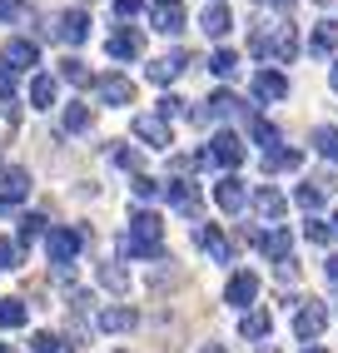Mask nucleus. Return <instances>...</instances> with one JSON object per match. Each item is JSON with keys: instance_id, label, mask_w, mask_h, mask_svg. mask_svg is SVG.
Wrapping results in <instances>:
<instances>
[{"instance_id": "nucleus-1", "label": "nucleus", "mask_w": 338, "mask_h": 353, "mask_svg": "<svg viewBox=\"0 0 338 353\" xmlns=\"http://www.w3.org/2000/svg\"><path fill=\"white\" fill-rule=\"evenodd\" d=\"M249 50L259 55V60H294L299 55V35H294V26L288 20H279V26H269V20H259L254 26V35H249Z\"/></svg>"}, {"instance_id": "nucleus-2", "label": "nucleus", "mask_w": 338, "mask_h": 353, "mask_svg": "<svg viewBox=\"0 0 338 353\" xmlns=\"http://www.w3.org/2000/svg\"><path fill=\"white\" fill-rule=\"evenodd\" d=\"M125 254H135V259H159L164 254V224H159L155 209H135V214H130Z\"/></svg>"}, {"instance_id": "nucleus-3", "label": "nucleus", "mask_w": 338, "mask_h": 353, "mask_svg": "<svg viewBox=\"0 0 338 353\" xmlns=\"http://www.w3.org/2000/svg\"><path fill=\"white\" fill-rule=\"evenodd\" d=\"M0 65L10 70V75H35V65H40V45L30 35H15L0 45Z\"/></svg>"}, {"instance_id": "nucleus-4", "label": "nucleus", "mask_w": 338, "mask_h": 353, "mask_svg": "<svg viewBox=\"0 0 338 353\" xmlns=\"http://www.w3.org/2000/svg\"><path fill=\"white\" fill-rule=\"evenodd\" d=\"M80 244H85V234H80V229H50V234H45V254H50V264H55L60 274L75 269Z\"/></svg>"}, {"instance_id": "nucleus-5", "label": "nucleus", "mask_w": 338, "mask_h": 353, "mask_svg": "<svg viewBox=\"0 0 338 353\" xmlns=\"http://www.w3.org/2000/svg\"><path fill=\"white\" fill-rule=\"evenodd\" d=\"M328 328V303H319V299H299V314H294V334L304 339V343H313Z\"/></svg>"}, {"instance_id": "nucleus-6", "label": "nucleus", "mask_w": 338, "mask_h": 353, "mask_svg": "<svg viewBox=\"0 0 338 353\" xmlns=\"http://www.w3.org/2000/svg\"><path fill=\"white\" fill-rule=\"evenodd\" d=\"M105 55H110V60H139V55H144V35H139L135 26H119V30H110V40H105Z\"/></svg>"}, {"instance_id": "nucleus-7", "label": "nucleus", "mask_w": 338, "mask_h": 353, "mask_svg": "<svg viewBox=\"0 0 338 353\" xmlns=\"http://www.w3.org/2000/svg\"><path fill=\"white\" fill-rule=\"evenodd\" d=\"M249 239H254V249H259V254H269L274 264L294 259V234H288V229H259V234H249Z\"/></svg>"}, {"instance_id": "nucleus-8", "label": "nucleus", "mask_w": 338, "mask_h": 353, "mask_svg": "<svg viewBox=\"0 0 338 353\" xmlns=\"http://www.w3.org/2000/svg\"><path fill=\"white\" fill-rule=\"evenodd\" d=\"M209 164H224V170L244 164V139H239L234 130H219V134L209 139Z\"/></svg>"}, {"instance_id": "nucleus-9", "label": "nucleus", "mask_w": 338, "mask_h": 353, "mask_svg": "<svg viewBox=\"0 0 338 353\" xmlns=\"http://www.w3.org/2000/svg\"><path fill=\"white\" fill-rule=\"evenodd\" d=\"M189 65H195V60H189V50H169V55H159V60L144 65V75H150L155 85H169V80H179Z\"/></svg>"}, {"instance_id": "nucleus-10", "label": "nucleus", "mask_w": 338, "mask_h": 353, "mask_svg": "<svg viewBox=\"0 0 338 353\" xmlns=\"http://www.w3.org/2000/svg\"><path fill=\"white\" fill-rule=\"evenodd\" d=\"M135 139L150 150H169L175 145V134H169V125L159 120V114H135Z\"/></svg>"}, {"instance_id": "nucleus-11", "label": "nucleus", "mask_w": 338, "mask_h": 353, "mask_svg": "<svg viewBox=\"0 0 338 353\" xmlns=\"http://www.w3.org/2000/svg\"><path fill=\"white\" fill-rule=\"evenodd\" d=\"M184 6H179V0H155V6H150V26L159 30V35H179L184 30Z\"/></svg>"}, {"instance_id": "nucleus-12", "label": "nucleus", "mask_w": 338, "mask_h": 353, "mask_svg": "<svg viewBox=\"0 0 338 353\" xmlns=\"http://www.w3.org/2000/svg\"><path fill=\"white\" fill-rule=\"evenodd\" d=\"M224 299L234 303V309H249V303L259 299V274H254V269H239V274H229Z\"/></svg>"}, {"instance_id": "nucleus-13", "label": "nucleus", "mask_w": 338, "mask_h": 353, "mask_svg": "<svg viewBox=\"0 0 338 353\" xmlns=\"http://www.w3.org/2000/svg\"><path fill=\"white\" fill-rule=\"evenodd\" d=\"M234 114H249V105L234 95V90H214L209 105L199 110V120H234Z\"/></svg>"}, {"instance_id": "nucleus-14", "label": "nucleus", "mask_w": 338, "mask_h": 353, "mask_svg": "<svg viewBox=\"0 0 338 353\" xmlns=\"http://www.w3.org/2000/svg\"><path fill=\"white\" fill-rule=\"evenodd\" d=\"M214 204H219L224 214H239V209L249 204V190H244V179H239V174H224L219 184H214Z\"/></svg>"}, {"instance_id": "nucleus-15", "label": "nucleus", "mask_w": 338, "mask_h": 353, "mask_svg": "<svg viewBox=\"0 0 338 353\" xmlns=\"http://www.w3.org/2000/svg\"><path fill=\"white\" fill-rule=\"evenodd\" d=\"M95 95L105 105H135V80L130 75H100L95 80Z\"/></svg>"}, {"instance_id": "nucleus-16", "label": "nucleus", "mask_w": 338, "mask_h": 353, "mask_svg": "<svg viewBox=\"0 0 338 353\" xmlns=\"http://www.w3.org/2000/svg\"><path fill=\"white\" fill-rule=\"evenodd\" d=\"M26 194H30V174L26 170H6L0 174V214H10Z\"/></svg>"}, {"instance_id": "nucleus-17", "label": "nucleus", "mask_w": 338, "mask_h": 353, "mask_svg": "<svg viewBox=\"0 0 338 353\" xmlns=\"http://www.w3.org/2000/svg\"><path fill=\"white\" fill-rule=\"evenodd\" d=\"M55 35H60L65 45H85V40H90V15H85V10L55 15Z\"/></svg>"}, {"instance_id": "nucleus-18", "label": "nucleus", "mask_w": 338, "mask_h": 353, "mask_svg": "<svg viewBox=\"0 0 338 353\" xmlns=\"http://www.w3.org/2000/svg\"><path fill=\"white\" fill-rule=\"evenodd\" d=\"M195 239H199V249L214 254V264H229V259H234V244L224 239V229H219V224H199V229H195Z\"/></svg>"}, {"instance_id": "nucleus-19", "label": "nucleus", "mask_w": 338, "mask_h": 353, "mask_svg": "<svg viewBox=\"0 0 338 353\" xmlns=\"http://www.w3.org/2000/svg\"><path fill=\"white\" fill-rule=\"evenodd\" d=\"M284 95H288V75L264 65L259 75H254V100H284Z\"/></svg>"}, {"instance_id": "nucleus-20", "label": "nucleus", "mask_w": 338, "mask_h": 353, "mask_svg": "<svg viewBox=\"0 0 338 353\" xmlns=\"http://www.w3.org/2000/svg\"><path fill=\"white\" fill-rule=\"evenodd\" d=\"M164 199L175 204L179 214H199V190H195L189 179H169V184H164Z\"/></svg>"}, {"instance_id": "nucleus-21", "label": "nucleus", "mask_w": 338, "mask_h": 353, "mask_svg": "<svg viewBox=\"0 0 338 353\" xmlns=\"http://www.w3.org/2000/svg\"><path fill=\"white\" fill-rule=\"evenodd\" d=\"M199 26H204V35H214V40H224V35L234 30V15H229V6H224V0H214V6H204V15H199Z\"/></svg>"}, {"instance_id": "nucleus-22", "label": "nucleus", "mask_w": 338, "mask_h": 353, "mask_svg": "<svg viewBox=\"0 0 338 353\" xmlns=\"http://www.w3.org/2000/svg\"><path fill=\"white\" fill-rule=\"evenodd\" d=\"M55 95H60V80L45 75V70H35V75H30V110H50Z\"/></svg>"}, {"instance_id": "nucleus-23", "label": "nucleus", "mask_w": 338, "mask_h": 353, "mask_svg": "<svg viewBox=\"0 0 338 353\" xmlns=\"http://www.w3.org/2000/svg\"><path fill=\"white\" fill-rule=\"evenodd\" d=\"M308 55H338V20H319V26H313Z\"/></svg>"}, {"instance_id": "nucleus-24", "label": "nucleus", "mask_w": 338, "mask_h": 353, "mask_svg": "<svg viewBox=\"0 0 338 353\" xmlns=\"http://www.w3.org/2000/svg\"><path fill=\"white\" fill-rule=\"evenodd\" d=\"M249 204L259 209L264 219H284V214H288V199H284V194L274 190V184H264V190H254V199H249Z\"/></svg>"}, {"instance_id": "nucleus-25", "label": "nucleus", "mask_w": 338, "mask_h": 353, "mask_svg": "<svg viewBox=\"0 0 338 353\" xmlns=\"http://www.w3.org/2000/svg\"><path fill=\"white\" fill-rule=\"evenodd\" d=\"M90 125H95V110H90V105H80V100H70V105H65V114H60V130H65V134H85Z\"/></svg>"}, {"instance_id": "nucleus-26", "label": "nucleus", "mask_w": 338, "mask_h": 353, "mask_svg": "<svg viewBox=\"0 0 338 353\" xmlns=\"http://www.w3.org/2000/svg\"><path fill=\"white\" fill-rule=\"evenodd\" d=\"M135 323H139V314L125 309V303H110V309H100V328H105V334H125V328H135Z\"/></svg>"}, {"instance_id": "nucleus-27", "label": "nucleus", "mask_w": 338, "mask_h": 353, "mask_svg": "<svg viewBox=\"0 0 338 353\" xmlns=\"http://www.w3.org/2000/svg\"><path fill=\"white\" fill-rule=\"evenodd\" d=\"M269 328H274L269 309H249L244 319H239V334H244V339H269Z\"/></svg>"}, {"instance_id": "nucleus-28", "label": "nucleus", "mask_w": 338, "mask_h": 353, "mask_svg": "<svg viewBox=\"0 0 338 353\" xmlns=\"http://www.w3.org/2000/svg\"><path fill=\"white\" fill-rule=\"evenodd\" d=\"M249 139L264 145V154H269V150H279V125H269L264 114H249Z\"/></svg>"}, {"instance_id": "nucleus-29", "label": "nucleus", "mask_w": 338, "mask_h": 353, "mask_svg": "<svg viewBox=\"0 0 338 353\" xmlns=\"http://www.w3.org/2000/svg\"><path fill=\"white\" fill-rule=\"evenodd\" d=\"M308 145L319 150V154H324L328 164H338V130H333V125H319V130L308 134Z\"/></svg>"}, {"instance_id": "nucleus-30", "label": "nucleus", "mask_w": 338, "mask_h": 353, "mask_svg": "<svg viewBox=\"0 0 338 353\" xmlns=\"http://www.w3.org/2000/svg\"><path fill=\"white\" fill-rule=\"evenodd\" d=\"M45 234V214H20V229H15V249H30Z\"/></svg>"}, {"instance_id": "nucleus-31", "label": "nucleus", "mask_w": 338, "mask_h": 353, "mask_svg": "<svg viewBox=\"0 0 338 353\" xmlns=\"http://www.w3.org/2000/svg\"><path fill=\"white\" fill-rule=\"evenodd\" d=\"M30 323V309L20 299H0V328H26Z\"/></svg>"}, {"instance_id": "nucleus-32", "label": "nucleus", "mask_w": 338, "mask_h": 353, "mask_svg": "<svg viewBox=\"0 0 338 353\" xmlns=\"http://www.w3.org/2000/svg\"><path fill=\"white\" fill-rule=\"evenodd\" d=\"M304 164V154L299 150H269L264 154V174H279V170H299Z\"/></svg>"}, {"instance_id": "nucleus-33", "label": "nucleus", "mask_w": 338, "mask_h": 353, "mask_svg": "<svg viewBox=\"0 0 338 353\" xmlns=\"http://www.w3.org/2000/svg\"><path fill=\"white\" fill-rule=\"evenodd\" d=\"M60 80H70V85H95V75L85 70L80 55H65V60H60Z\"/></svg>"}, {"instance_id": "nucleus-34", "label": "nucleus", "mask_w": 338, "mask_h": 353, "mask_svg": "<svg viewBox=\"0 0 338 353\" xmlns=\"http://www.w3.org/2000/svg\"><path fill=\"white\" fill-rule=\"evenodd\" d=\"M30 353H75V348H70L60 334H50V328H45V334H35V339H30Z\"/></svg>"}, {"instance_id": "nucleus-35", "label": "nucleus", "mask_w": 338, "mask_h": 353, "mask_svg": "<svg viewBox=\"0 0 338 353\" xmlns=\"http://www.w3.org/2000/svg\"><path fill=\"white\" fill-rule=\"evenodd\" d=\"M209 70H214L219 80H234V70H239V55H234V50H214V55H209Z\"/></svg>"}, {"instance_id": "nucleus-36", "label": "nucleus", "mask_w": 338, "mask_h": 353, "mask_svg": "<svg viewBox=\"0 0 338 353\" xmlns=\"http://www.w3.org/2000/svg\"><path fill=\"white\" fill-rule=\"evenodd\" d=\"M130 190H135V199H159V194H164V184H159V179H150V174H135Z\"/></svg>"}, {"instance_id": "nucleus-37", "label": "nucleus", "mask_w": 338, "mask_h": 353, "mask_svg": "<svg viewBox=\"0 0 338 353\" xmlns=\"http://www.w3.org/2000/svg\"><path fill=\"white\" fill-rule=\"evenodd\" d=\"M294 199H299V209H308V214H313V209L324 204V190H319V184H299Z\"/></svg>"}, {"instance_id": "nucleus-38", "label": "nucleus", "mask_w": 338, "mask_h": 353, "mask_svg": "<svg viewBox=\"0 0 338 353\" xmlns=\"http://www.w3.org/2000/svg\"><path fill=\"white\" fill-rule=\"evenodd\" d=\"M304 234H308V244H328V239H333V229H328L324 219H308V224H304Z\"/></svg>"}, {"instance_id": "nucleus-39", "label": "nucleus", "mask_w": 338, "mask_h": 353, "mask_svg": "<svg viewBox=\"0 0 338 353\" xmlns=\"http://www.w3.org/2000/svg\"><path fill=\"white\" fill-rule=\"evenodd\" d=\"M100 284L119 294V289H125V284H130V279H125V269H115V264H105V269H100Z\"/></svg>"}, {"instance_id": "nucleus-40", "label": "nucleus", "mask_w": 338, "mask_h": 353, "mask_svg": "<svg viewBox=\"0 0 338 353\" xmlns=\"http://www.w3.org/2000/svg\"><path fill=\"white\" fill-rule=\"evenodd\" d=\"M110 159L119 164V170H139V150H130V145H119V150H110Z\"/></svg>"}, {"instance_id": "nucleus-41", "label": "nucleus", "mask_w": 338, "mask_h": 353, "mask_svg": "<svg viewBox=\"0 0 338 353\" xmlns=\"http://www.w3.org/2000/svg\"><path fill=\"white\" fill-rule=\"evenodd\" d=\"M155 114H159V120H164V125H169V120H175V114H184V100H179V95H164V100H159V110H155Z\"/></svg>"}, {"instance_id": "nucleus-42", "label": "nucleus", "mask_w": 338, "mask_h": 353, "mask_svg": "<svg viewBox=\"0 0 338 353\" xmlns=\"http://www.w3.org/2000/svg\"><path fill=\"white\" fill-rule=\"evenodd\" d=\"M20 15H26V0H0V20H6V26H15Z\"/></svg>"}, {"instance_id": "nucleus-43", "label": "nucleus", "mask_w": 338, "mask_h": 353, "mask_svg": "<svg viewBox=\"0 0 338 353\" xmlns=\"http://www.w3.org/2000/svg\"><path fill=\"white\" fill-rule=\"evenodd\" d=\"M139 10H144V0H115V15L119 20H135Z\"/></svg>"}, {"instance_id": "nucleus-44", "label": "nucleus", "mask_w": 338, "mask_h": 353, "mask_svg": "<svg viewBox=\"0 0 338 353\" xmlns=\"http://www.w3.org/2000/svg\"><path fill=\"white\" fill-rule=\"evenodd\" d=\"M15 264H20V249L10 239H0V269H15Z\"/></svg>"}, {"instance_id": "nucleus-45", "label": "nucleus", "mask_w": 338, "mask_h": 353, "mask_svg": "<svg viewBox=\"0 0 338 353\" xmlns=\"http://www.w3.org/2000/svg\"><path fill=\"white\" fill-rule=\"evenodd\" d=\"M279 279H284V284H288V279H299V264H294V259H284V264H279Z\"/></svg>"}, {"instance_id": "nucleus-46", "label": "nucleus", "mask_w": 338, "mask_h": 353, "mask_svg": "<svg viewBox=\"0 0 338 353\" xmlns=\"http://www.w3.org/2000/svg\"><path fill=\"white\" fill-rule=\"evenodd\" d=\"M259 6H274V10H288L294 0H259Z\"/></svg>"}, {"instance_id": "nucleus-47", "label": "nucleus", "mask_w": 338, "mask_h": 353, "mask_svg": "<svg viewBox=\"0 0 338 353\" xmlns=\"http://www.w3.org/2000/svg\"><path fill=\"white\" fill-rule=\"evenodd\" d=\"M328 279H333V284H338V259H328Z\"/></svg>"}, {"instance_id": "nucleus-48", "label": "nucleus", "mask_w": 338, "mask_h": 353, "mask_svg": "<svg viewBox=\"0 0 338 353\" xmlns=\"http://www.w3.org/2000/svg\"><path fill=\"white\" fill-rule=\"evenodd\" d=\"M199 353H224V348H219V343H204V348H199Z\"/></svg>"}, {"instance_id": "nucleus-49", "label": "nucleus", "mask_w": 338, "mask_h": 353, "mask_svg": "<svg viewBox=\"0 0 338 353\" xmlns=\"http://www.w3.org/2000/svg\"><path fill=\"white\" fill-rule=\"evenodd\" d=\"M304 353H328V348H319V343H308V348H304Z\"/></svg>"}, {"instance_id": "nucleus-50", "label": "nucleus", "mask_w": 338, "mask_h": 353, "mask_svg": "<svg viewBox=\"0 0 338 353\" xmlns=\"http://www.w3.org/2000/svg\"><path fill=\"white\" fill-rule=\"evenodd\" d=\"M333 90H338V55H333Z\"/></svg>"}, {"instance_id": "nucleus-51", "label": "nucleus", "mask_w": 338, "mask_h": 353, "mask_svg": "<svg viewBox=\"0 0 338 353\" xmlns=\"http://www.w3.org/2000/svg\"><path fill=\"white\" fill-rule=\"evenodd\" d=\"M328 229H333V239H338V214H333V224H328Z\"/></svg>"}, {"instance_id": "nucleus-52", "label": "nucleus", "mask_w": 338, "mask_h": 353, "mask_svg": "<svg viewBox=\"0 0 338 353\" xmlns=\"http://www.w3.org/2000/svg\"><path fill=\"white\" fill-rule=\"evenodd\" d=\"M319 6H328V0H319Z\"/></svg>"}]
</instances>
